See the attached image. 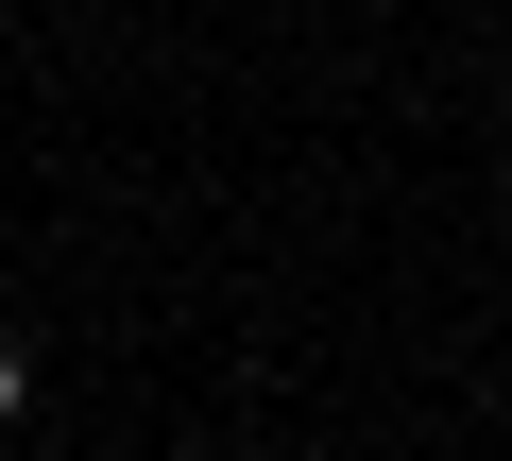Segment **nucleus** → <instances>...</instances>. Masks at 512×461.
<instances>
[{
  "label": "nucleus",
  "instance_id": "f257e3e1",
  "mask_svg": "<svg viewBox=\"0 0 512 461\" xmlns=\"http://www.w3.org/2000/svg\"><path fill=\"white\" fill-rule=\"evenodd\" d=\"M18 410H35V342L0 325V427H18Z\"/></svg>",
  "mask_w": 512,
  "mask_h": 461
},
{
  "label": "nucleus",
  "instance_id": "f03ea898",
  "mask_svg": "<svg viewBox=\"0 0 512 461\" xmlns=\"http://www.w3.org/2000/svg\"><path fill=\"white\" fill-rule=\"evenodd\" d=\"M0 461H18V444H0Z\"/></svg>",
  "mask_w": 512,
  "mask_h": 461
}]
</instances>
